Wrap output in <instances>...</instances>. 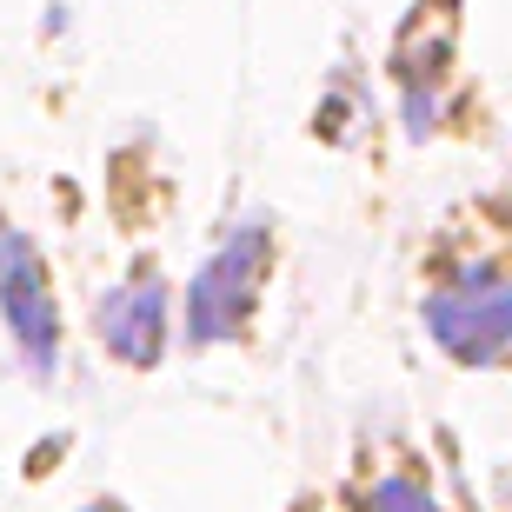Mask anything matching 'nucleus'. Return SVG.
I'll use <instances>...</instances> for the list:
<instances>
[{"mask_svg":"<svg viewBox=\"0 0 512 512\" xmlns=\"http://www.w3.org/2000/svg\"><path fill=\"white\" fill-rule=\"evenodd\" d=\"M0 320L14 333L20 360L34 380H54L60 366V306H54V280H47V260L20 227L0 220Z\"/></svg>","mask_w":512,"mask_h":512,"instance_id":"1","label":"nucleus"},{"mask_svg":"<svg viewBox=\"0 0 512 512\" xmlns=\"http://www.w3.org/2000/svg\"><path fill=\"white\" fill-rule=\"evenodd\" d=\"M260 266H266V220L253 213V220H240L227 233V247L200 266V280L187 293V333L200 346L233 340L247 326L253 300H260Z\"/></svg>","mask_w":512,"mask_h":512,"instance_id":"2","label":"nucleus"},{"mask_svg":"<svg viewBox=\"0 0 512 512\" xmlns=\"http://www.w3.org/2000/svg\"><path fill=\"white\" fill-rule=\"evenodd\" d=\"M433 340L466 366H499L512 353V280L499 273H466L459 286L426 300Z\"/></svg>","mask_w":512,"mask_h":512,"instance_id":"3","label":"nucleus"},{"mask_svg":"<svg viewBox=\"0 0 512 512\" xmlns=\"http://www.w3.org/2000/svg\"><path fill=\"white\" fill-rule=\"evenodd\" d=\"M94 326H100V346L127 366H160L167 353V286L160 273H133L120 280L107 300L94 306Z\"/></svg>","mask_w":512,"mask_h":512,"instance_id":"4","label":"nucleus"},{"mask_svg":"<svg viewBox=\"0 0 512 512\" xmlns=\"http://www.w3.org/2000/svg\"><path fill=\"white\" fill-rule=\"evenodd\" d=\"M366 512H439V506L419 493L413 479H386V486H373V493H366Z\"/></svg>","mask_w":512,"mask_h":512,"instance_id":"5","label":"nucleus"},{"mask_svg":"<svg viewBox=\"0 0 512 512\" xmlns=\"http://www.w3.org/2000/svg\"><path fill=\"white\" fill-rule=\"evenodd\" d=\"M87 512H120V506H107V499H100V506H87Z\"/></svg>","mask_w":512,"mask_h":512,"instance_id":"6","label":"nucleus"}]
</instances>
